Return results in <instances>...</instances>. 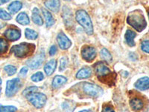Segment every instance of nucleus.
Segmentation results:
<instances>
[{
    "mask_svg": "<svg viewBox=\"0 0 149 112\" xmlns=\"http://www.w3.org/2000/svg\"><path fill=\"white\" fill-rule=\"evenodd\" d=\"M95 70L97 78L102 83L108 85L115 84L116 73H113L104 62H98L95 65Z\"/></svg>",
    "mask_w": 149,
    "mask_h": 112,
    "instance_id": "obj_1",
    "label": "nucleus"
},
{
    "mask_svg": "<svg viewBox=\"0 0 149 112\" xmlns=\"http://www.w3.org/2000/svg\"><path fill=\"white\" fill-rule=\"evenodd\" d=\"M127 22L139 32L144 30L147 26L144 15L139 10H134L129 14L127 18Z\"/></svg>",
    "mask_w": 149,
    "mask_h": 112,
    "instance_id": "obj_2",
    "label": "nucleus"
},
{
    "mask_svg": "<svg viewBox=\"0 0 149 112\" xmlns=\"http://www.w3.org/2000/svg\"><path fill=\"white\" fill-rule=\"evenodd\" d=\"M75 18L77 22L84 28L86 34L89 35L93 34V23L87 12L84 10H78L75 14Z\"/></svg>",
    "mask_w": 149,
    "mask_h": 112,
    "instance_id": "obj_3",
    "label": "nucleus"
},
{
    "mask_svg": "<svg viewBox=\"0 0 149 112\" xmlns=\"http://www.w3.org/2000/svg\"><path fill=\"white\" fill-rule=\"evenodd\" d=\"M35 46L33 43H22L20 44L12 46L11 52L18 58H25L30 56L34 53Z\"/></svg>",
    "mask_w": 149,
    "mask_h": 112,
    "instance_id": "obj_4",
    "label": "nucleus"
},
{
    "mask_svg": "<svg viewBox=\"0 0 149 112\" xmlns=\"http://www.w3.org/2000/svg\"><path fill=\"white\" fill-rule=\"evenodd\" d=\"M27 99L29 102L37 108H40L43 107L47 100V98L45 94L41 93H37V92L31 94L27 97Z\"/></svg>",
    "mask_w": 149,
    "mask_h": 112,
    "instance_id": "obj_5",
    "label": "nucleus"
},
{
    "mask_svg": "<svg viewBox=\"0 0 149 112\" xmlns=\"http://www.w3.org/2000/svg\"><path fill=\"white\" fill-rule=\"evenodd\" d=\"M21 86V82L19 78H16L14 79L8 80L6 83V90L5 94L8 97L15 95L17 92L19 90Z\"/></svg>",
    "mask_w": 149,
    "mask_h": 112,
    "instance_id": "obj_6",
    "label": "nucleus"
},
{
    "mask_svg": "<svg viewBox=\"0 0 149 112\" xmlns=\"http://www.w3.org/2000/svg\"><path fill=\"white\" fill-rule=\"evenodd\" d=\"M84 90L86 94L91 97H99L103 93L102 88L91 83H85L84 85Z\"/></svg>",
    "mask_w": 149,
    "mask_h": 112,
    "instance_id": "obj_7",
    "label": "nucleus"
},
{
    "mask_svg": "<svg viewBox=\"0 0 149 112\" xmlns=\"http://www.w3.org/2000/svg\"><path fill=\"white\" fill-rule=\"evenodd\" d=\"M82 58L85 61L91 62L95 58L96 56V50L94 47L90 46H86L82 49L81 51Z\"/></svg>",
    "mask_w": 149,
    "mask_h": 112,
    "instance_id": "obj_8",
    "label": "nucleus"
},
{
    "mask_svg": "<svg viewBox=\"0 0 149 112\" xmlns=\"http://www.w3.org/2000/svg\"><path fill=\"white\" fill-rule=\"evenodd\" d=\"M45 59V55L44 53H40V54L37 55L36 56L33 57V58H30L29 60H28L26 64H27L28 66H29L31 69H37V68L39 67L42 63L43 62Z\"/></svg>",
    "mask_w": 149,
    "mask_h": 112,
    "instance_id": "obj_9",
    "label": "nucleus"
},
{
    "mask_svg": "<svg viewBox=\"0 0 149 112\" xmlns=\"http://www.w3.org/2000/svg\"><path fill=\"white\" fill-rule=\"evenodd\" d=\"M57 41H58L60 48L61 49H63V50H66V49H69L72 45L71 41L68 38L67 36L63 32H61L58 34Z\"/></svg>",
    "mask_w": 149,
    "mask_h": 112,
    "instance_id": "obj_10",
    "label": "nucleus"
},
{
    "mask_svg": "<svg viewBox=\"0 0 149 112\" xmlns=\"http://www.w3.org/2000/svg\"><path fill=\"white\" fill-rule=\"evenodd\" d=\"M4 35L9 41H16L19 39V37L21 36V32L20 30H19L18 29L10 28V29L5 31V33H4Z\"/></svg>",
    "mask_w": 149,
    "mask_h": 112,
    "instance_id": "obj_11",
    "label": "nucleus"
},
{
    "mask_svg": "<svg viewBox=\"0 0 149 112\" xmlns=\"http://www.w3.org/2000/svg\"><path fill=\"white\" fill-rule=\"evenodd\" d=\"M62 17H63V21H64V23L65 25H66V28L72 27L73 25L72 14V12L71 10H70V8L66 7V6H64V7H63Z\"/></svg>",
    "mask_w": 149,
    "mask_h": 112,
    "instance_id": "obj_12",
    "label": "nucleus"
},
{
    "mask_svg": "<svg viewBox=\"0 0 149 112\" xmlns=\"http://www.w3.org/2000/svg\"><path fill=\"white\" fill-rule=\"evenodd\" d=\"M45 6L54 13H58L60 10V0H46Z\"/></svg>",
    "mask_w": 149,
    "mask_h": 112,
    "instance_id": "obj_13",
    "label": "nucleus"
},
{
    "mask_svg": "<svg viewBox=\"0 0 149 112\" xmlns=\"http://www.w3.org/2000/svg\"><path fill=\"white\" fill-rule=\"evenodd\" d=\"M136 88L140 90H146L149 89V78L148 77H143L139 78L136 81L134 85Z\"/></svg>",
    "mask_w": 149,
    "mask_h": 112,
    "instance_id": "obj_14",
    "label": "nucleus"
},
{
    "mask_svg": "<svg viewBox=\"0 0 149 112\" xmlns=\"http://www.w3.org/2000/svg\"><path fill=\"white\" fill-rule=\"evenodd\" d=\"M56 66H57V61L56 60L52 59L49 61L44 66V71L47 76H51L55 70Z\"/></svg>",
    "mask_w": 149,
    "mask_h": 112,
    "instance_id": "obj_15",
    "label": "nucleus"
},
{
    "mask_svg": "<svg viewBox=\"0 0 149 112\" xmlns=\"http://www.w3.org/2000/svg\"><path fill=\"white\" fill-rule=\"evenodd\" d=\"M32 20L35 24L38 25V26H42L43 25V20L41 17L40 14L39 9L37 8H34L32 10Z\"/></svg>",
    "mask_w": 149,
    "mask_h": 112,
    "instance_id": "obj_16",
    "label": "nucleus"
},
{
    "mask_svg": "<svg viewBox=\"0 0 149 112\" xmlns=\"http://www.w3.org/2000/svg\"><path fill=\"white\" fill-rule=\"evenodd\" d=\"M92 70L90 67H84L81 70H80L76 74V77L79 79L87 78L91 76Z\"/></svg>",
    "mask_w": 149,
    "mask_h": 112,
    "instance_id": "obj_17",
    "label": "nucleus"
},
{
    "mask_svg": "<svg viewBox=\"0 0 149 112\" xmlns=\"http://www.w3.org/2000/svg\"><path fill=\"white\" fill-rule=\"evenodd\" d=\"M130 105L131 108L134 111H139L143 108L144 104L143 102L139 98H134L130 99Z\"/></svg>",
    "mask_w": 149,
    "mask_h": 112,
    "instance_id": "obj_18",
    "label": "nucleus"
},
{
    "mask_svg": "<svg viewBox=\"0 0 149 112\" xmlns=\"http://www.w3.org/2000/svg\"><path fill=\"white\" fill-rule=\"evenodd\" d=\"M67 79L66 77L62 76H56L52 81V87L54 88H58L61 85H64Z\"/></svg>",
    "mask_w": 149,
    "mask_h": 112,
    "instance_id": "obj_19",
    "label": "nucleus"
},
{
    "mask_svg": "<svg viewBox=\"0 0 149 112\" xmlns=\"http://www.w3.org/2000/svg\"><path fill=\"white\" fill-rule=\"evenodd\" d=\"M22 7V2H19V1H14L11 2L8 6V10L11 14H15L16 13L20 10Z\"/></svg>",
    "mask_w": 149,
    "mask_h": 112,
    "instance_id": "obj_20",
    "label": "nucleus"
},
{
    "mask_svg": "<svg viewBox=\"0 0 149 112\" xmlns=\"http://www.w3.org/2000/svg\"><path fill=\"white\" fill-rule=\"evenodd\" d=\"M136 37V33L133 31L128 30L126 31L125 33V40L127 44L130 46H135V42H134V38Z\"/></svg>",
    "mask_w": 149,
    "mask_h": 112,
    "instance_id": "obj_21",
    "label": "nucleus"
},
{
    "mask_svg": "<svg viewBox=\"0 0 149 112\" xmlns=\"http://www.w3.org/2000/svg\"><path fill=\"white\" fill-rule=\"evenodd\" d=\"M42 14L45 17V20H46V24L47 27H50V26H53L54 24V20L53 18L52 15L51 14V13H49V11H48L46 9L42 8Z\"/></svg>",
    "mask_w": 149,
    "mask_h": 112,
    "instance_id": "obj_22",
    "label": "nucleus"
},
{
    "mask_svg": "<svg viewBox=\"0 0 149 112\" xmlns=\"http://www.w3.org/2000/svg\"><path fill=\"white\" fill-rule=\"evenodd\" d=\"M17 22L21 25L26 26V25H29L30 20H29V17L27 14L25 12H22L17 17Z\"/></svg>",
    "mask_w": 149,
    "mask_h": 112,
    "instance_id": "obj_23",
    "label": "nucleus"
},
{
    "mask_svg": "<svg viewBox=\"0 0 149 112\" xmlns=\"http://www.w3.org/2000/svg\"><path fill=\"white\" fill-rule=\"evenodd\" d=\"M101 58L107 62H111L112 61V55L107 49H102L100 52Z\"/></svg>",
    "mask_w": 149,
    "mask_h": 112,
    "instance_id": "obj_24",
    "label": "nucleus"
},
{
    "mask_svg": "<svg viewBox=\"0 0 149 112\" xmlns=\"http://www.w3.org/2000/svg\"><path fill=\"white\" fill-rule=\"evenodd\" d=\"M25 35L27 39L29 40H36L38 37V34L35 31L30 29H26L25 31Z\"/></svg>",
    "mask_w": 149,
    "mask_h": 112,
    "instance_id": "obj_25",
    "label": "nucleus"
},
{
    "mask_svg": "<svg viewBox=\"0 0 149 112\" xmlns=\"http://www.w3.org/2000/svg\"><path fill=\"white\" fill-rule=\"evenodd\" d=\"M8 48V43L7 41L5 40L4 38L0 37V54H3L6 52Z\"/></svg>",
    "mask_w": 149,
    "mask_h": 112,
    "instance_id": "obj_26",
    "label": "nucleus"
},
{
    "mask_svg": "<svg viewBox=\"0 0 149 112\" xmlns=\"http://www.w3.org/2000/svg\"><path fill=\"white\" fill-rule=\"evenodd\" d=\"M17 110V108L12 105L4 106V105H0V112H16Z\"/></svg>",
    "mask_w": 149,
    "mask_h": 112,
    "instance_id": "obj_27",
    "label": "nucleus"
},
{
    "mask_svg": "<svg viewBox=\"0 0 149 112\" xmlns=\"http://www.w3.org/2000/svg\"><path fill=\"white\" fill-rule=\"evenodd\" d=\"M37 90H38V88H37V87H34V86L29 87V88H26V90H24L22 94H23V96H25L26 97H28L29 96H30L31 94L36 93Z\"/></svg>",
    "mask_w": 149,
    "mask_h": 112,
    "instance_id": "obj_28",
    "label": "nucleus"
},
{
    "mask_svg": "<svg viewBox=\"0 0 149 112\" xmlns=\"http://www.w3.org/2000/svg\"><path fill=\"white\" fill-rule=\"evenodd\" d=\"M5 71L8 73V76H11L17 73V68L12 65H7L5 66Z\"/></svg>",
    "mask_w": 149,
    "mask_h": 112,
    "instance_id": "obj_29",
    "label": "nucleus"
},
{
    "mask_svg": "<svg viewBox=\"0 0 149 112\" xmlns=\"http://www.w3.org/2000/svg\"><path fill=\"white\" fill-rule=\"evenodd\" d=\"M31 78V80H32L33 82H38L42 81V80H43V78H44V76H43V74H42L41 72H38V73H36L35 74L33 75Z\"/></svg>",
    "mask_w": 149,
    "mask_h": 112,
    "instance_id": "obj_30",
    "label": "nucleus"
},
{
    "mask_svg": "<svg viewBox=\"0 0 149 112\" xmlns=\"http://www.w3.org/2000/svg\"><path fill=\"white\" fill-rule=\"evenodd\" d=\"M63 107V111L64 112H73L74 108H73V105L72 102H66L63 104L62 105Z\"/></svg>",
    "mask_w": 149,
    "mask_h": 112,
    "instance_id": "obj_31",
    "label": "nucleus"
},
{
    "mask_svg": "<svg viewBox=\"0 0 149 112\" xmlns=\"http://www.w3.org/2000/svg\"><path fill=\"white\" fill-rule=\"evenodd\" d=\"M0 19L3 20H10L11 19V16L6 10L0 8Z\"/></svg>",
    "mask_w": 149,
    "mask_h": 112,
    "instance_id": "obj_32",
    "label": "nucleus"
},
{
    "mask_svg": "<svg viewBox=\"0 0 149 112\" xmlns=\"http://www.w3.org/2000/svg\"><path fill=\"white\" fill-rule=\"evenodd\" d=\"M68 64V60L67 58H65V57H63L61 58V60H60V71H63L66 68V66H67Z\"/></svg>",
    "mask_w": 149,
    "mask_h": 112,
    "instance_id": "obj_33",
    "label": "nucleus"
},
{
    "mask_svg": "<svg viewBox=\"0 0 149 112\" xmlns=\"http://www.w3.org/2000/svg\"><path fill=\"white\" fill-rule=\"evenodd\" d=\"M142 50L145 52L149 53V41H144L141 45Z\"/></svg>",
    "mask_w": 149,
    "mask_h": 112,
    "instance_id": "obj_34",
    "label": "nucleus"
},
{
    "mask_svg": "<svg viewBox=\"0 0 149 112\" xmlns=\"http://www.w3.org/2000/svg\"><path fill=\"white\" fill-rule=\"evenodd\" d=\"M56 52H57V47L54 45H53L49 49V55H55Z\"/></svg>",
    "mask_w": 149,
    "mask_h": 112,
    "instance_id": "obj_35",
    "label": "nucleus"
},
{
    "mask_svg": "<svg viewBox=\"0 0 149 112\" xmlns=\"http://www.w3.org/2000/svg\"><path fill=\"white\" fill-rule=\"evenodd\" d=\"M102 112H115V111H114L113 108L109 106V105H107V106H104V107L103 110H102Z\"/></svg>",
    "mask_w": 149,
    "mask_h": 112,
    "instance_id": "obj_36",
    "label": "nucleus"
},
{
    "mask_svg": "<svg viewBox=\"0 0 149 112\" xmlns=\"http://www.w3.org/2000/svg\"><path fill=\"white\" fill-rule=\"evenodd\" d=\"M27 73H28V68L22 67V69H21L20 72H19V74H20V76H25L27 74Z\"/></svg>",
    "mask_w": 149,
    "mask_h": 112,
    "instance_id": "obj_37",
    "label": "nucleus"
},
{
    "mask_svg": "<svg viewBox=\"0 0 149 112\" xmlns=\"http://www.w3.org/2000/svg\"><path fill=\"white\" fill-rule=\"evenodd\" d=\"M10 0H0V5H4V4L7 3V2H10Z\"/></svg>",
    "mask_w": 149,
    "mask_h": 112,
    "instance_id": "obj_38",
    "label": "nucleus"
},
{
    "mask_svg": "<svg viewBox=\"0 0 149 112\" xmlns=\"http://www.w3.org/2000/svg\"><path fill=\"white\" fill-rule=\"evenodd\" d=\"M80 112H92L91 111H90V110H83V111H80Z\"/></svg>",
    "mask_w": 149,
    "mask_h": 112,
    "instance_id": "obj_39",
    "label": "nucleus"
},
{
    "mask_svg": "<svg viewBox=\"0 0 149 112\" xmlns=\"http://www.w3.org/2000/svg\"><path fill=\"white\" fill-rule=\"evenodd\" d=\"M2 85V79H1V78H0V85Z\"/></svg>",
    "mask_w": 149,
    "mask_h": 112,
    "instance_id": "obj_40",
    "label": "nucleus"
},
{
    "mask_svg": "<svg viewBox=\"0 0 149 112\" xmlns=\"http://www.w3.org/2000/svg\"><path fill=\"white\" fill-rule=\"evenodd\" d=\"M146 112H149V109H148V110L147 111H146Z\"/></svg>",
    "mask_w": 149,
    "mask_h": 112,
    "instance_id": "obj_41",
    "label": "nucleus"
},
{
    "mask_svg": "<svg viewBox=\"0 0 149 112\" xmlns=\"http://www.w3.org/2000/svg\"><path fill=\"white\" fill-rule=\"evenodd\" d=\"M0 93H1V88H0Z\"/></svg>",
    "mask_w": 149,
    "mask_h": 112,
    "instance_id": "obj_42",
    "label": "nucleus"
},
{
    "mask_svg": "<svg viewBox=\"0 0 149 112\" xmlns=\"http://www.w3.org/2000/svg\"><path fill=\"white\" fill-rule=\"evenodd\" d=\"M66 1H70V0H66Z\"/></svg>",
    "mask_w": 149,
    "mask_h": 112,
    "instance_id": "obj_43",
    "label": "nucleus"
},
{
    "mask_svg": "<svg viewBox=\"0 0 149 112\" xmlns=\"http://www.w3.org/2000/svg\"><path fill=\"white\" fill-rule=\"evenodd\" d=\"M148 17H149V11H148Z\"/></svg>",
    "mask_w": 149,
    "mask_h": 112,
    "instance_id": "obj_44",
    "label": "nucleus"
}]
</instances>
